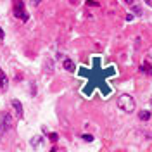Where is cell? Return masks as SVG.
<instances>
[{"label": "cell", "instance_id": "6", "mask_svg": "<svg viewBox=\"0 0 152 152\" xmlns=\"http://www.w3.org/2000/svg\"><path fill=\"white\" fill-rule=\"evenodd\" d=\"M151 111H140V113H138V119H140V121H149V119H151Z\"/></svg>", "mask_w": 152, "mask_h": 152}, {"label": "cell", "instance_id": "11", "mask_svg": "<svg viewBox=\"0 0 152 152\" xmlns=\"http://www.w3.org/2000/svg\"><path fill=\"white\" fill-rule=\"evenodd\" d=\"M132 9H133V12H135V14H138V16H140V14H142V9H140V7H138V5H133Z\"/></svg>", "mask_w": 152, "mask_h": 152}, {"label": "cell", "instance_id": "15", "mask_svg": "<svg viewBox=\"0 0 152 152\" xmlns=\"http://www.w3.org/2000/svg\"><path fill=\"white\" fill-rule=\"evenodd\" d=\"M145 4H147V7H151L152 9V0H145Z\"/></svg>", "mask_w": 152, "mask_h": 152}, {"label": "cell", "instance_id": "3", "mask_svg": "<svg viewBox=\"0 0 152 152\" xmlns=\"http://www.w3.org/2000/svg\"><path fill=\"white\" fill-rule=\"evenodd\" d=\"M14 16L16 18H21L23 21H28V14H26V10L23 7V2H19V0L14 2Z\"/></svg>", "mask_w": 152, "mask_h": 152}, {"label": "cell", "instance_id": "9", "mask_svg": "<svg viewBox=\"0 0 152 152\" xmlns=\"http://www.w3.org/2000/svg\"><path fill=\"white\" fill-rule=\"evenodd\" d=\"M140 71H143V73H149V75H152V67L149 66L147 62H145V64H142V66H140Z\"/></svg>", "mask_w": 152, "mask_h": 152}, {"label": "cell", "instance_id": "10", "mask_svg": "<svg viewBox=\"0 0 152 152\" xmlns=\"http://www.w3.org/2000/svg\"><path fill=\"white\" fill-rule=\"evenodd\" d=\"M40 2H42V0H29V5H31V7H38Z\"/></svg>", "mask_w": 152, "mask_h": 152}, {"label": "cell", "instance_id": "1", "mask_svg": "<svg viewBox=\"0 0 152 152\" xmlns=\"http://www.w3.org/2000/svg\"><path fill=\"white\" fill-rule=\"evenodd\" d=\"M118 107H119L123 113L130 114V113H133V111H135L137 104H135V99H133L132 95L123 94V95H119V99H118Z\"/></svg>", "mask_w": 152, "mask_h": 152}, {"label": "cell", "instance_id": "4", "mask_svg": "<svg viewBox=\"0 0 152 152\" xmlns=\"http://www.w3.org/2000/svg\"><path fill=\"white\" fill-rule=\"evenodd\" d=\"M62 67H64L66 71H69V73H75V69H76L75 62H73L71 59H64V61H62Z\"/></svg>", "mask_w": 152, "mask_h": 152}, {"label": "cell", "instance_id": "2", "mask_svg": "<svg viewBox=\"0 0 152 152\" xmlns=\"http://www.w3.org/2000/svg\"><path fill=\"white\" fill-rule=\"evenodd\" d=\"M12 130V114L10 113H0V137Z\"/></svg>", "mask_w": 152, "mask_h": 152}, {"label": "cell", "instance_id": "14", "mask_svg": "<svg viewBox=\"0 0 152 152\" xmlns=\"http://www.w3.org/2000/svg\"><path fill=\"white\" fill-rule=\"evenodd\" d=\"M50 140H52V142H56V140H57V135H56V133H50Z\"/></svg>", "mask_w": 152, "mask_h": 152}, {"label": "cell", "instance_id": "17", "mask_svg": "<svg viewBox=\"0 0 152 152\" xmlns=\"http://www.w3.org/2000/svg\"><path fill=\"white\" fill-rule=\"evenodd\" d=\"M0 38H4V29L0 28Z\"/></svg>", "mask_w": 152, "mask_h": 152}, {"label": "cell", "instance_id": "8", "mask_svg": "<svg viewBox=\"0 0 152 152\" xmlns=\"http://www.w3.org/2000/svg\"><path fill=\"white\" fill-rule=\"evenodd\" d=\"M5 85H7V76H5V73L0 69V88H4Z\"/></svg>", "mask_w": 152, "mask_h": 152}, {"label": "cell", "instance_id": "5", "mask_svg": "<svg viewBox=\"0 0 152 152\" xmlns=\"http://www.w3.org/2000/svg\"><path fill=\"white\" fill-rule=\"evenodd\" d=\"M12 107L16 109V113H18L19 118H23V114H24V111H23V105H21V102H19L18 99H14L12 100Z\"/></svg>", "mask_w": 152, "mask_h": 152}, {"label": "cell", "instance_id": "12", "mask_svg": "<svg viewBox=\"0 0 152 152\" xmlns=\"http://www.w3.org/2000/svg\"><path fill=\"white\" fill-rule=\"evenodd\" d=\"M86 5H88V7H99V4H97V2H90V0L86 2Z\"/></svg>", "mask_w": 152, "mask_h": 152}, {"label": "cell", "instance_id": "7", "mask_svg": "<svg viewBox=\"0 0 152 152\" xmlns=\"http://www.w3.org/2000/svg\"><path fill=\"white\" fill-rule=\"evenodd\" d=\"M42 142H43L42 137H33V138H31V145H33V147H42Z\"/></svg>", "mask_w": 152, "mask_h": 152}, {"label": "cell", "instance_id": "18", "mask_svg": "<svg viewBox=\"0 0 152 152\" xmlns=\"http://www.w3.org/2000/svg\"><path fill=\"white\" fill-rule=\"evenodd\" d=\"M151 104H152V99H151Z\"/></svg>", "mask_w": 152, "mask_h": 152}, {"label": "cell", "instance_id": "13", "mask_svg": "<svg viewBox=\"0 0 152 152\" xmlns=\"http://www.w3.org/2000/svg\"><path fill=\"white\" fill-rule=\"evenodd\" d=\"M83 140H86V142H92V140H94V137H92V135H83Z\"/></svg>", "mask_w": 152, "mask_h": 152}, {"label": "cell", "instance_id": "16", "mask_svg": "<svg viewBox=\"0 0 152 152\" xmlns=\"http://www.w3.org/2000/svg\"><path fill=\"white\" fill-rule=\"evenodd\" d=\"M123 2H126L128 5H132V4H133V2H135V0H123Z\"/></svg>", "mask_w": 152, "mask_h": 152}]
</instances>
